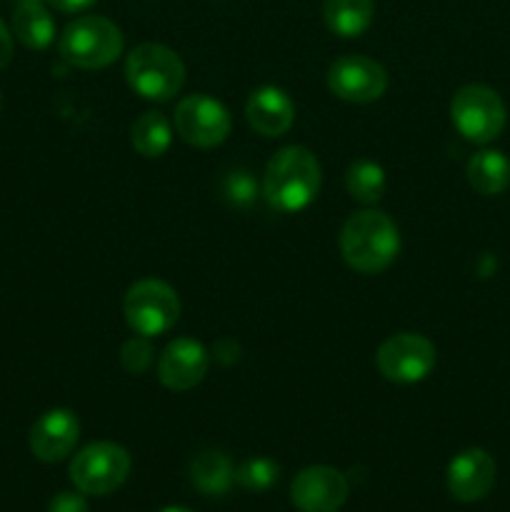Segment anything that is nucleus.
<instances>
[{"instance_id": "nucleus-21", "label": "nucleus", "mask_w": 510, "mask_h": 512, "mask_svg": "<svg viewBox=\"0 0 510 512\" xmlns=\"http://www.w3.org/2000/svg\"><path fill=\"white\" fill-rule=\"evenodd\" d=\"M385 185H388L385 183V170L373 160H355L345 173V188H348L350 198L365 208L383 198Z\"/></svg>"}, {"instance_id": "nucleus-1", "label": "nucleus", "mask_w": 510, "mask_h": 512, "mask_svg": "<svg viewBox=\"0 0 510 512\" xmlns=\"http://www.w3.org/2000/svg\"><path fill=\"white\" fill-rule=\"evenodd\" d=\"M320 163L303 145H285L270 158L263 173V198L278 213H300L320 193Z\"/></svg>"}, {"instance_id": "nucleus-4", "label": "nucleus", "mask_w": 510, "mask_h": 512, "mask_svg": "<svg viewBox=\"0 0 510 512\" xmlns=\"http://www.w3.org/2000/svg\"><path fill=\"white\" fill-rule=\"evenodd\" d=\"M125 80L145 100L168 103L183 90L185 65L175 50L163 43H143L125 60Z\"/></svg>"}, {"instance_id": "nucleus-3", "label": "nucleus", "mask_w": 510, "mask_h": 512, "mask_svg": "<svg viewBox=\"0 0 510 512\" xmlns=\"http://www.w3.org/2000/svg\"><path fill=\"white\" fill-rule=\"evenodd\" d=\"M123 30L103 15H80L58 40L60 58L80 70L108 68L123 53Z\"/></svg>"}, {"instance_id": "nucleus-6", "label": "nucleus", "mask_w": 510, "mask_h": 512, "mask_svg": "<svg viewBox=\"0 0 510 512\" xmlns=\"http://www.w3.org/2000/svg\"><path fill=\"white\" fill-rule=\"evenodd\" d=\"M450 120L465 140L475 145L493 143L505 128L508 110L503 98L488 85H463L450 100Z\"/></svg>"}, {"instance_id": "nucleus-5", "label": "nucleus", "mask_w": 510, "mask_h": 512, "mask_svg": "<svg viewBox=\"0 0 510 512\" xmlns=\"http://www.w3.org/2000/svg\"><path fill=\"white\" fill-rule=\"evenodd\" d=\"M123 315L128 328L143 338H158L175 328L180 318V298L168 283L158 278L138 280L123 298Z\"/></svg>"}, {"instance_id": "nucleus-12", "label": "nucleus", "mask_w": 510, "mask_h": 512, "mask_svg": "<svg viewBox=\"0 0 510 512\" xmlns=\"http://www.w3.org/2000/svg\"><path fill=\"white\" fill-rule=\"evenodd\" d=\"M495 475L498 468L493 455L483 448H468L450 460L445 483L458 503H478L493 490Z\"/></svg>"}, {"instance_id": "nucleus-11", "label": "nucleus", "mask_w": 510, "mask_h": 512, "mask_svg": "<svg viewBox=\"0 0 510 512\" xmlns=\"http://www.w3.org/2000/svg\"><path fill=\"white\" fill-rule=\"evenodd\" d=\"M348 480L328 465H310L295 475L290 500L300 512H338L348 500Z\"/></svg>"}, {"instance_id": "nucleus-27", "label": "nucleus", "mask_w": 510, "mask_h": 512, "mask_svg": "<svg viewBox=\"0 0 510 512\" xmlns=\"http://www.w3.org/2000/svg\"><path fill=\"white\" fill-rule=\"evenodd\" d=\"M10 58H13V35H10V30L0 20V70L10 63Z\"/></svg>"}, {"instance_id": "nucleus-16", "label": "nucleus", "mask_w": 510, "mask_h": 512, "mask_svg": "<svg viewBox=\"0 0 510 512\" xmlns=\"http://www.w3.org/2000/svg\"><path fill=\"white\" fill-rule=\"evenodd\" d=\"M13 33L30 50H45L53 43L55 23L43 0H18L13 10Z\"/></svg>"}, {"instance_id": "nucleus-20", "label": "nucleus", "mask_w": 510, "mask_h": 512, "mask_svg": "<svg viewBox=\"0 0 510 512\" xmlns=\"http://www.w3.org/2000/svg\"><path fill=\"white\" fill-rule=\"evenodd\" d=\"M130 143H133L135 153L143 155V158H160V155L168 153L170 143H173V125L163 113L148 110L130 128Z\"/></svg>"}, {"instance_id": "nucleus-19", "label": "nucleus", "mask_w": 510, "mask_h": 512, "mask_svg": "<svg viewBox=\"0 0 510 512\" xmlns=\"http://www.w3.org/2000/svg\"><path fill=\"white\" fill-rule=\"evenodd\" d=\"M190 480L208 498L225 495L235 483V468L230 458L220 450H203L190 463Z\"/></svg>"}, {"instance_id": "nucleus-9", "label": "nucleus", "mask_w": 510, "mask_h": 512, "mask_svg": "<svg viewBox=\"0 0 510 512\" xmlns=\"http://www.w3.org/2000/svg\"><path fill=\"white\" fill-rule=\"evenodd\" d=\"M233 128L228 108L205 93L188 95L175 108V133L195 148H215L225 143Z\"/></svg>"}, {"instance_id": "nucleus-10", "label": "nucleus", "mask_w": 510, "mask_h": 512, "mask_svg": "<svg viewBox=\"0 0 510 512\" xmlns=\"http://www.w3.org/2000/svg\"><path fill=\"white\" fill-rule=\"evenodd\" d=\"M328 88L345 103H375L388 90V73L378 60L365 55H343L328 68Z\"/></svg>"}, {"instance_id": "nucleus-8", "label": "nucleus", "mask_w": 510, "mask_h": 512, "mask_svg": "<svg viewBox=\"0 0 510 512\" xmlns=\"http://www.w3.org/2000/svg\"><path fill=\"white\" fill-rule=\"evenodd\" d=\"M435 345L418 333L390 335L375 353L380 375L390 383L413 385L428 378L435 368Z\"/></svg>"}, {"instance_id": "nucleus-7", "label": "nucleus", "mask_w": 510, "mask_h": 512, "mask_svg": "<svg viewBox=\"0 0 510 512\" xmlns=\"http://www.w3.org/2000/svg\"><path fill=\"white\" fill-rule=\"evenodd\" d=\"M130 455L123 445L100 440L80 450L70 463V480L83 495H110L128 480Z\"/></svg>"}, {"instance_id": "nucleus-25", "label": "nucleus", "mask_w": 510, "mask_h": 512, "mask_svg": "<svg viewBox=\"0 0 510 512\" xmlns=\"http://www.w3.org/2000/svg\"><path fill=\"white\" fill-rule=\"evenodd\" d=\"M48 512H90V508L80 493H58L50 500Z\"/></svg>"}, {"instance_id": "nucleus-22", "label": "nucleus", "mask_w": 510, "mask_h": 512, "mask_svg": "<svg viewBox=\"0 0 510 512\" xmlns=\"http://www.w3.org/2000/svg\"><path fill=\"white\" fill-rule=\"evenodd\" d=\"M280 478L278 463L268 458H248L235 468V483L248 493H265Z\"/></svg>"}, {"instance_id": "nucleus-15", "label": "nucleus", "mask_w": 510, "mask_h": 512, "mask_svg": "<svg viewBox=\"0 0 510 512\" xmlns=\"http://www.w3.org/2000/svg\"><path fill=\"white\" fill-rule=\"evenodd\" d=\"M245 118L250 128L263 138H280L288 133L295 123V103L283 88L263 85L253 90L245 103Z\"/></svg>"}, {"instance_id": "nucleus-14", "label": "nucleus", "mask_w": 510, "mask_h": 512, "mask_svg": "<svg viewBox=\"0 0 510 512\" xmlns=\"http://www.w3.org/2000/svg\"><path fill=\"white\" fill-rule=\"evenodd\" d=\"M78 438L80 420L73 410H48L30 428V453L40 463H60V460H65L73 453Z\"/></svg>"}, {"instance_id": "nucleus-17", "label": "nucleus", "mask_w": 510, "mask_h": 512, "mask_svg": "<svg viewBox=\"0 0 510 512\" xmlns=\"http://www.w3.org/2000/svg\"><path fill=\"white\" fill-rule=\"evenodd\" d=\"M465 175L475 193L493 198L510 188V160L500 150H480L468 160Z\"/></svg>"}, {"instance_id": "nucleus-26", "label": "nucleus", "mask_w": 510, "mask_h": 512, "mask_svg": "<svg viewBox=\"0 0 510 512\" xmlns=\"http://www.w3.org/2000/svg\"><path fill=\"white\" fill-rule=\"evenodd\" d=\"M48 5H53L60 13H83V10L93 8L98 0H45Z\"/></svg>"}, {"instance_id": "nucleus-24", "label": "nucleus", "mask_w": 510, "mask_h": 512, "mask_svg": "<svg viewBox=\"0 0 510 512\" xmlns=\"http://www.w3.org/2000/svg\"><path fill=\"white\" fill-rule=\"evenodd\" d=\"M120 365H123L125 373L143 375L153 365V345H150V338L133 335L130 340H125L123 348H120Z\"/></svg>"}, {"instance_id": "nucleus-28", "label": "nucleus", "mask_w": 510, "mask_h": 512, "mask_svg": "<svg viewBox=\"0 0 510 512\" xmlns=\"http://www.w3.org/2000/svg\"><path fill=\"white\" fill-rule=\"evenodd\" d=\"M160 512H193V510H188V508H178V505H173V508H165V510H160Z\"/></svg>"}, {"instance_id": "nucleus-23", "label": "nucleus", "mask_w": 510, "mask_h": 512, "mask_svg": "<svg viewBox=\"0 0 510 512\" xmlns=\"http://www.w3.org/2000/svg\"><path fill=\"white\" fill-rule=\"evenodd\" d=\"M220 190H223L225 203L240 210L250 208V205L263 195V188H260L258 180L253 178V173L243 168L230 170V173L223 178V188Z\"/></svg>"}, {"instance_id": "nucleus-18", "label": "nucleus", "mask_w": 510, "mask_h": 512, "mask_svg": "<svg viewBox=\"0 0 510 512\" xmlns=\"http://www.w3.org/2000/svg\"><path fill=\"white\" fill-rule=\"evenodd\" d=\"M323 18L330 33L358 38L373 25L375 0H323Z\"/></svg>"}, {"instance_id": "nucleus-13", "label": "nucleus", "mask_w": 510, "mask_h": 512, "mask_svg": "<svg viewBox=\"0 0 510 512\" xmlns=\"http://www.w3.org/2000/svg\"><path fill=\"white\" fill-rule=\"evenodd\" d=\"M210 368V355L203 343L193 338H178L160 353L158 378L160 383L175 393L193 390L205 378Z\"/></svg>"}, {"instance_id": "nucleus-2", "label": "nucleus", "mask_w": 510, "mask_h": 512, "mask_svg": "<svg viewBox=\"0 0 510 512\" xmlns=\"http://www.w3.org/2000/svg\"><path fill=\"white\" fill-rule=\"evenodd\" d=\"M400 253V230L388 213L365 208L345 220L340 230V255L363 275H378L395 263Z\"/></svg>"}]
</instances>
